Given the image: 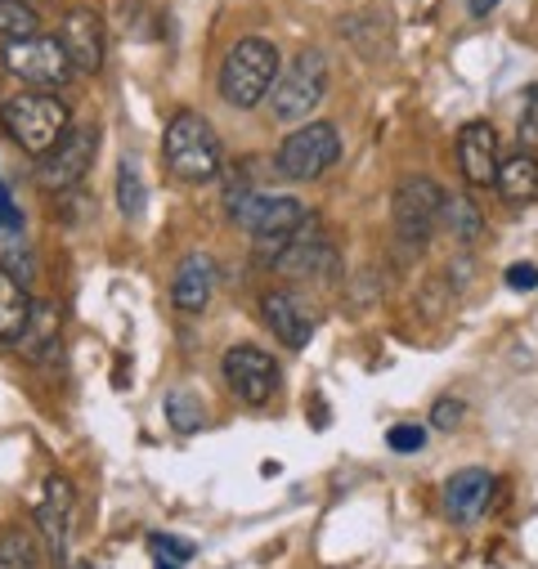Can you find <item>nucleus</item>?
<instances>
[{"label":"nucleus","mask_w":538,"mask_h":569,"mask_svg":"<svg viewBox=\"0 0 538 569\" xmlns=\"http://www.w3.org/2000/svg\"><path fill=\"white\" fill-rule=\"evenodd\" d=\"M162 158H167L171 176L185 180V184H211V180H220V167H225L216 126L193 108H185L167 121Z\"/></svg>","instance_id":"obj_1"},{"label":"nucleus","mask_w":538,"mask_h":569,"mask_svg":"<svg viewBox=\"0 0 538 569\" xmlns=\"http://www.w3.org/2000/svg\"><path fill=\"white\" fill-rule=\"evenodd\" d=\"M0 121L14 134V144L37 162L72 130V108L50 90H19L0 103Z\"/></svg>","instance_id":"obj_2"},{"label":"nucleus","mask_w":538,"mask_h":569,"mask_svg":"<svg viewBox=\"0 0 538 569\" xmlns=\"http://www.w3.org/2000/svg\"><path fill=\"white\" fill-rule=\"evenodd\" d=\"M283 63H279V50L275 41L265 37H247L238 41L229 54H225V68H220V99L229 108H256L269 99V90H275Z\"/></svg>","instance_id":"obj_3"},{"label":"nucleus","mask_w":538,"mask_h":569,"mask_svg":"<svg viewBox=\"0 0 538 569\" xmlns=\"http://www.w3.org/2000/svg\"><path fill=\"white\" fill-rule=\"evenodd\" d=\"M440 207H445V189L431 176H404L395 184L390 198V220H395V238L404 251H422L440 224Z\"/></svg>","instance_id":"obj_4"},{"label":"nucleus","mask_w":538,"mask_h":569,"mask_svg":"<svg viewBox=\"0 0 538 569\" xmlns=\"http://www.w3.org/2000/svg\"><path fill=\"white\" fill-rule=\"evenodd\" d=\"M328 81H332L328 59H323L319 50H301V54L279 72L275 90H269V112H275L279 121H306V117L323 103Z\"/></svg>","instance_id":"obj_5"},{"label":"nucleus","mask_w":538,"mask_h":569,"mask_svg":"<svg viewBox=\"0 0 538 569\" xmlns=\"http://www.w3.org/2000/svg\"><path fill=\"white\" fill-rule=\"evenodd\" d=\"M337 162H341V130L332 121H306L275 153L283 180H323Z\"/></svg>","instance_id":"obj_6"},{"label":"nucleus","mask_w":538,"mask_h":569,"mask_svg":"<svg viewBox=\"0 0 538 569\" xmlns=\"http://www.w3.org/2000/svg\"><path fill=\"white\" fill-rule=\"evenodd\" d=\"M0 63L14 81H23L28 90H50L59 94L77 72L59 46V37H32V41H10L0 50Z\"/></svg>","instance_id":"obj_7"},{"label":"nucleus","mask_w":538,"mask_h":569,"mask_svg":"<svg viewBox=\"0 0 538 569\" xmlns=\"http://www.w3.org/2000/svg\"><path fill=\"white\" fill-rule=\"evenodd\" d=\"M94 153H99V130L94 126L68 130L59 144L37 162V184L46 193H72V189H81V180L94 167Z\"/></svg>","instance_id":"obj_8"},{"label":"nucleus","mask_w":538,"mask_h":569,"mask_svg":"<svg viewBox=\"0 0 538 569\" xmlns=\"http://www.w3.org/2000/svg\"><path fill=\"white\" fill-rule=\"evenodd\" d=\"M220 377L247 408H265L279 395V381H283L275 355L260 350V346H229L220 359Z\"/></svg>","instance_id":"obj_9"},{"label":"nucleus","mask_w":538,"mask_h":569,"mask_svg":"<svg viewBox=\"0 0 538 569\" xmlns=\"http://www.w3.org/2000/svg\"><path fill=\"white\" fill-rule=\"evenodd\" d=\"M233 220H238L256 242H269V238L297 233V229L310 220V211H306L297 198H283V193H251V198L233 211Z\"/></svg>","instance_id":"obj_10"},{"label":"nucleus","mask_w":538,"mask_h":569,"mask_svg":"<svg viewBox=\"0 0 538 569\" xmlns=\"http://www.w3.org/2000/svg\"><path fill=\"white\" fill-rule=\"evenodd\" d=\"M59 46H63L72 72L94 77L103 68V23H99V14H90L86 6L68 10L63 23H59Z\"/></svg>","instance_id":"obj_11"},{"label":"nucleus","mask_w":538,"mask_h":569,"mask_svg":"<svg viewBox=\"0 0 538 569\" xmlns=\"http://www.w3.org/2000/svg\"><path fill=\"white\" fill-rule=\"evenodd\" d=\"M220 282V269L211 260V251H189L180 256L176 264V278H171V306L180 315H202L211 306V292Z\"/></svg>","instance_id":"obj_12"},{"label":"nucleus","mask_w":538,"mask_h":569,"mask_svg":"<svg viewBox=\"0 0 538 569\" xmlns=\"http://www.w3.org/2000/svg\"><path fill=\"white\" fill-rule=\"evenodd\" d=\"M72 511H77V489L68 476H46V493L37 507V525L46 533V547L54 556V565H63L68 556V529H72Z\"/></svg>","instance_id":"obj_13"},{"label":"nucleus","mask_w":538,"mask_h":569,"mask_svg":"<svg viewBox=\"0 0 538 569\" xmlns=\"http://www.w3.org/2000/svg\"><path fill=\"white\" fill-rule=\"evenodd\" d=\"M458 167H462L467 184H476V189L498 180L502 158H498V134L489 121H467L458 130Z\"/></svg>","instance_id":"obj_14"},{"label":"nucleus","mask_w":538,"mask_h":569,"mask_svg":"<svg viewBox=\"0 0 538 569\" xmlns=\"http://www.w3.org/2000/svg\"><path fill=\"white\" fill-rule=\"evenodd\" d=\"M260 315H265V328L275 332L288 350H306L310 337H315V315L310 306L297 297V292H269L260 301Z\"/></svg>","instance_id":"obj_15"},{"label":"nucleus","mask_w":538,"mask_h":569,"mask_svg":"<svg viewBox=\"0 0 538 569\" xmlns=\"http://www.w3.org/2000/svg\"><path fill=\"white\" fill-rule=\"evenodd\" d=\"M494 502V476L480 467H467L458 476H449L445 485V516L454 525H476Z\"/></svg>","instance_id":"obj_16"},{"label":"nucleus","mask_w":538,"mask_h":569,"mask_svg":"<svg viewBox=\"0 0 538 569\" xmlns=\"http://www.w3.org/2000/svg\"><path fill=\"white\" fill-rule=\"evenodd\" d=\"M32 310H37V301L28 292V282H19L10 269H0V341L19 346L28 337Z\"/></svg>","instance_id":"obj_17"},{"label":"nucleus","mask_w":538,"mask_h":569,"mask_svg":"<svg viewBox=\"0 0 538 569\" xmlns=\"http://www.w3.org/2000/svg\"><path fill=\"white\" fill-rule=\"evenodd\" d=\"M494 189H498V198H502L507 207H529V202H538V158H534V153L507 158V162L498 167Z\"/></svg>","instance_id":"obj_18"},{"label":"nucleus","mask_w":538,"mask_h":569,"mask_svg":"<svg viewBox=\"0 0 538 569\" xmlns=\"http://www.w3.org/2000/svg\"><path fill=\"white\" fill-rule=\"evenodd\" d=\"M440 224L462 242V247H476L485 238V211L467 198V193H445V207H440Z\"/></svg>","instance_id":"obj_19"},{"label":"nucleus","mask_w":538,"mask_h":569,"mask_svg":"<svg viewBox=\"0 0 538 569\" xmlns=\"http://www.w3.org/2000/svg\"><path fill=\"white\" fill-rule=\"evenodd\" d=\"M0 569H41L37 556V538L28 525H10L0 533Z\"/></svg>","instance_id":"obj_20"},{"label":"nucleus","mask_w":538,"mask_h":569,"mask_svg":"<svg viewBox=\"0 0 538 569\" xmlns=\"http://www.w3.org/2000/svg\"><path fill=\"white\" fill-rule=\"evenodd\" d=\"M41 37V14L23 0H0V41H32Z\"/></svg>","instance_id":"obj_21"},{"label":"nucleus","mask_w":538,"mask_h":569,"mask_svg":"<svg viewBox=\"0 0 538 569\" xmlns=\"http://www.w3.org/2000/svg\"><path fill=\"white\" fill-rule=\"evenodd\" d=\"M117 207L126 220H140L149 207V189H145V176L134 162H121V171H117Z\"/></svg>","instance_id":"obj_22"},{"label":"nucleus","mask_w":538,"mask_h":569,"mask_svg":"<svg viewBox=\"0 0 538 569\" xmlns=\"http://www.w3.org/2000/svg\"><path fill=\"white\" fill-rule=\"evenodd\" d=\"M167 421L176 426L180 436H193V431H202L207 408H202V399H198L193 390H171V395H167Z\"/></svg>","instance_id":"obj_23"},{"label":"nucleus","mask_w":538,"mask_h":569,"mask_svg":"<svg viewBox=\"0 0 538 569\" xmlns=\"http://www.w3.org/2000/svg\"><path fill=\"white\" fill-rule=\"evenodd\" d=\"M54 332H59V310H54L50 301H37V310H32V323H28V337H23L19 346H23V350H32L28 359H41V355L50 350Z\"/></svg>","instance_id":"obj_24"},{"label":"nucleus","mask_w":538,"mask_h":569,"mask_svg":"<svg viewBox=\"0 0 538 569\" xmlns=\"http://www.w3.org/2000/svg\"><path fill=\"white\" fill-rule=\"evenodd\" d=\"M516 134H520V153H534L538 158V86L525 90V108H520Z\"/></svg>","instance_id":"obj_25"},{"label":"nucleus","mask_w":538,"mask_h":569,"mask_svg":"<svg viewBox=\"0 0 538 569\" xmlns=\"http://www.w3.org/2000/svg\"><path fill=\"white\" fill-rule=\"evenodd\" d=\"M386 445H390L395 453H418V449L427 445V426H418V421H399V426H390Z\"/></svg>","instance_id":"obj_26"},{"label":"nucleus","mask_w":538,"mask_h":569,"mask_svg":"<svg viewBox=\"0 0 538 569\" xmlns=\"http://www.w3.org/2000/svg\"><path fill=\"white\" fill-rule=\"evenodd\" d=\"M462 421H467V403L462 399H436L431 403V426H440V431H458Z\"/></svg>","instance_id":"obj_27"},{"label":"nucleus","mask_w":538,"mask_h":569,"mask_svg":"<svg viewBox=\"0 0 538 569\" xmlns=\"http://www.w3.org/2000/svg\"><path fill=\"white\" fill-rule=\"evenodd\" d=\"M149 547H153V556H158V560H171V565H180V560H189V556H193V542L171 538V533H153V538H149Z\"/></svg>","instance_id":"obj_28"},{"label":"nucleus","mask_w":538,"mask_h":569,"mask_svg":"<svg viewBox=\"0 0 538 569\" xmlns=\"http://www.w3.org/2000/svg\"><path fill=\"white\" fill-rule=\"evenodd\" d=\"M507 288H511V292H534V288H538V264H529V260L511 264V269H507Z\"/></svg>","instance_id":"obj_29"},{"label":"nucleus","mask_w":538,"mask_h":569,"mask_svg":"<svg viewBox=\"0 0 538 569\" xmlns=\"http://www.w3.org/2000/svg\"><path fill=\"white\" fill-rule=\"evenodd\" d=\"M23 224V216L14 211V202H10V193L0 189V229H19Z\"/></svg>","instance_id":"obj_30"},{"label":"nucleus","mask_w":538,"mask_h":569,"mask_svg":"<svg viewBox=\"0 0 538 569\" xmlns=\"http://www.w3.org/2000/svg\"><path fill=\"white\" fill-rule=\"evenodd\" d=\"M467 10H471L476 19H485V14H494V10H498V0H467Z\"/></svg>","instance_id":"obj_31"},{"label":"nucleus","mask_w":538,"mask_h":569,"mask_svg":"<svg viewBox=\"0 0 538 569\" xmlns=\"http://www.w3.org/2000/svg\"><path fill=\"white\" fill-rule=\"evenodd\" d=\"M77 569H94V565H77Z\"/></svg>","instance_id":"obj_32"},{"label":"nucleus","mask_w":538,"mask_h":569,"mask_svg":"<svg viewBox=\"0 0 538 569\" xmlns=\"http://www.w3.org/2000/svg\"><path fill=\"white\" fill-rule=\"evenodd\" d=\"M23 6H32V0H23Z\"/></svg>","instance_id":"obj_33"}]
</instances>
